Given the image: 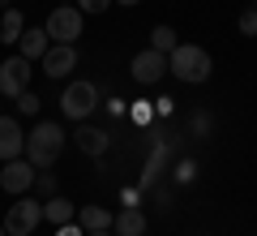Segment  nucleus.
<instances>
[{
  "mask_svg": "<svg viewBox=\"0 0 257 236\" xmlns=\"http://www.w3.org/2000/svg\"><path fill=\"white\" fill-rule=\"evenodd\" d=\"M18 43H22V52H18V56H26V60L35 64V60H43V56H47L52 39H47V30L39 26V30H22V39H18Z\"/></svg>",
  "mask_w": 257,
  "mask_h": 236,
  "instance_id": "nucleus-12",
  "label": "nucleus"
},
{
  "mask_svg": "<svg viewBox=\"0 0 257 236\" xmlns=\"http://www.w3.org/2000/svg\"><path fill=\"white\" fill-rule=\"evenodd\" d=\"M56 236H86V232H82V223H77V219H73V223H64V227H56Z\"/></svg>",
  "mask_w": 257,
  "mask_h": 236,
  "instance_id": "nucleus-24",
  "label": "nucleus"
},
{
  "mask_svg": "<svg viewBox=\"0 0 257 236\" xmlns=\"http://www.w3.org/2000/svg\"><path fill=\"white\" fill-rule=\"evenodd\" d=\"M73 142H77V150H82V154L99 159V154H107V146H111V133H107V129H99V125H82V129L73 133Z\"/></svg>",
  "mask_w": 257,
  "mask_h": 236,
  "instance_id": "nucleus-11",
  "label": "nucleus"
},
{
  "mask_svg": "<svg viewBox=\"0 0 257 236\" xmlns=\"http://www.w3.org/2000/svg\"><path fill=\"white\" fill-rule=\"evenodd\" d=\"M111 232L116 236H146V215L138 206H124L116 215V223H111Z\"/></svg>",
  "mask_w": 257,
  "mask_h": 236,
  "instance_id": "nucleus-14",
  "label": "nucleus"
},
{
  "mask_svg": "<svg viewBox=\"0 0 257 236\" xmlns=\"http://www.w3.org/2000/svg\"><path fill=\"white\" fill-rule=\"evenodd\" d=\"M94 108H99V86H94V82L73 77V82L64 86V95H60V112H64L69 120H86Z\"/></svg>",
  "mask_w": 257,
  "mask_h": 236,
  "instance_id": "nucleus-3",
  "label": "nucleus"
},
{
  "mask_svg": "<svg viewBox=\"0 0 257 236\" xmlns=\"http://www.w3.org/2000/svg\"><path fill=\"white\" fill-rule=\"evenodd\" d=\"M133 120H138V125H150V120H155V99H138L133 103Z\"/></svg>",
  "mask_w": 257,
  "mask_h": 236,
  "instance_id": "nucleus-20",
  "label": "nucleus"
},
{
  "mask_svg": "<svg viewBox=\"0 0 257 236\" xmlns=\"http://www.w3.org/2000/svg\"><path fill=\"white\" fill-rule=\"evenodd\" d=\"M193 172H197V168H193V164H189V159H184V164H180V168H176V181H180V185H189V181H193Z\"/></svg>",
  "mask_w": 257,
  "mask_h": 236,
  "instance_id": "nucleus-23",
  "label": "nucleus"
},
{
  "mask_svg": "<svg viewBox=\"0 0 257 236\" xmlns=\"http://www.w3.org/2000/svg\"><path fill=\"white\" fill-rule=\"evenodd\" d=\"M107 5H111V0H77V9H82V18H86V13H103Z\"/></svg>",
  "mask_w": 257,
  "mask_h": 236,
  "instance_id": "nucleus-22",
  "label": "nucleus"
},
{
  "mask_svg": "<svg viewBox=\"0 0 257 236\" xmlns=\"http://www.w3.org/2000/svg\"><path fill=\"white\" fill-rule=\"evenodd\" d=\"M64 129H60V120H39L35 129L26 133V159L43 172V168H52L56 159H60V150H64Z\"/></svg>",
  "mask_w": 257,
  "mask_h": 236,
  "instance_id": "nucleus-1",
  "label": "nucleus"
},
{
  "mask_svg": "<svg viewBox=\"0 0 257 236\" xmlns=\"http://www.w3.org/2000/svg\"><path fill=\"white\" fill-rule=\"evenodd\" d=\"M26 154V133H22L18 116H0V164L22 159Z\"/></svg>",
  "mask_w": 257,
  "mask_h": 236,
  "instance_id": "nucleus-10",
  "label": "nucleus"
},
{
  "mask_svg": "<svg viewBox=\"0 0 257 236\" xmlns=\"http://www.w3.org/2000/svg\"><path fill=\"white\" fill-rule=\"evenodd\" d=\"M35 193H39V198H43V202H47V198H56V176L47 172V168H43V172L35 176Z\"/></svg>",
  "mask_w": 257,
  "mask_h": 236,
  "instance_id": "nucleus-19",
  "label": "nucleus"
},
{
  "mask_svg": "<svg viewBox=\"0 0 257 236\" xmlns=\"http://www.w3.org/2000/svg\"><path fill=\"white\" fill-rule=\"evenodd\" d=\"M193 129H197V133H210V116H206V112H197V116H193Z\"/></svg>",
  "mask_w": 257,
  "mask_h": 236,
  "instance_id": "nucleus-26",
  "label": "nucleus"
},
{
  "mask_svg": "<svg viewBox=\"0 0 257 236\" xmlns=\"http://www.w3.org/2000/svg\"><path fill=\"white\" fill-rule=\"evenodd\" d=\"M0 236H9V232H5V223H0Z\"/></svg>",
  "mask_w": 257,
  "mask_h": 236,
  "instance_id": "nucleus-30",
  "label": "nucleus"
},
{
  "mask_svg": "<svg viewBox=\"0 0 257 236\" xmlns=\"http://www.w3.org/2000/svg\"><path fill=\"white\" fill-rule=\"evenodd\" d=\"M30 60L26 56H9V60L0 64V95H9V99H18V95L30 91Z\"/></svg>",
  "mask_w": 257,
  "mask_h": 236,
  "instance_id": "nucleus-7",
  "label": "nucleus"
},
{
  "mask_svg": "<svg viewBox=\"0 0 257 236\" xmlns=\"http://www.w3.org/2000/svg\"><path fill=\"white\" fill-rule=\"evenodd\" d=\"M77 223H82V232H103L116 223V215L107 206H77Z\"/></svg>",
  "mask_w": 257,
  "mask_h": 236,
  "instance_id": "nucleus-15",
  "label": "nucleus"
},
{
  "mask_svg": "<svg viewBox=\"0 0 257 236\" xmlns=\"http://www.w3.org/2000/svg\"><path fill=\"white\" fill-rule=\"evenodd\" d=\"M39 223H43V202H35L30 193H22L9 206V215H5V232L9 236H30Z\"/></svg>",
  "mask_w": 257,
  "mask_h": 236,
  "instance_id": "nucleus-5",
  "label": "nucleus"
},
{
  "mask_svg": "<svg viewBox=\"0 0 257 236\" xmlns=\"http://www.w3.org/2000/svg\"><path fill=\"white\" fill-rule=\"evenodd\" d=\"M39 64H43L47 77H56V82H60V77H69V73L77 69V47H73V43H52V47H47V56H43Z\"/></svg>",
  "mask_w": 257,
  "mask_h": 236,
  "instance_id": "nucleus-9",
  "label": "nucleus"
},
{
  "mask_svg": "<svg viewBox=\"0 0 257 236\" xmlns=\"http://www.w3.org/2000/svg\"><path fill=\"white\" fill-rule=\"evenodd\" d=\"M35 176H39V168L30 164L26 154H22V159H9V164L0 168V189L13 193V198H22V193L35 189Z\"/></svg>",
  "mask_w": 257,
  "mask_h": 236,
  "instance_id": "nucleus-6",
  "label": "nucleus"
},
{
  "mask_svg": "<svg viewBox=\"0 0 257 236\" xmlns=\"http://www.w3.org/2000/svg\"><path fill=\"white\" fill-rule=\"evenodd\" d=\"M116 5H142V0H116Z\"/></svg>",
  "mask_w": 257,
  "mask_h": 236,
  "instance_id": "nucleus-28",
  "label": "nucleus"
},
{
  "mask_svg": "<svg viewBox=\"0 0 257 236\" xmlns=\"http://www.w3.org/2000/svg\"><path fill=\"white\" fill-rule=\"evenodd\" d=\"M240 35H253V39H257V9H244V13H240Z\"/></svg>",
  "mask_w": 257,
  "mask_h": 236,
  "instance_id": "nucleus-21",
  "label": "nucleus"
},
{
  "mask_svg": "<svg viewBox=\"0 0 257 236\" xmlns=\"http://www.w3.org/2000/svg\"><path fill=\"white\" fill-rule=\"evenodd\" d=\"M210 52L206 47H197V43H176V52L167 56V73L172 77H180V82H189V86H202L206 77H210Z\"/></svg>",
  "mask_w": 257,
  "mask_h": 236,
  "instance_id": "nucleus-2",
  "label": "nucleus"
},
{
  "mask_svg": "<svg viewBox=\"0 0 257 236\" xmlns=\"http://www.w3.org/2000/svg\"><path fill=\"white\" fill-rule=\"evenodd\" d=\"M22 30H26V18L9 5V9H5V18H0V39H5V43H18Z\"/></svg>",
  "mask_w": 257,
  "mask_h": 236,
  "instance_id": "nucleus-16",
  "label": "nucleus"
},
{
  "mask_svg": "<svg viewBox=\"0 0 257 236\" xmlns=\"http://www.w3.org/2000/svg\"><path fill=\"white\" fill-rule=\"evenodd\" d=\"M176 43H180V39H176V30H172V26H155V30H150V47H155V52L172 56V52H176Z\"/></svg>",
  "mask_w": 257,
  "mask_h": 236,
  "instance_id": "nucleus-17",
  "label": "nucleus"
},
{
  "mask_svg": "<svg viewBox=\"0 0 257 236\" xmlns=\"http://www.w3.org/2000/svg\"><path fill=\"white\" fill-rule=\"evenodd\" d=\"M253 9H257V0H253Z\"/></svg>",
  "mask_w": 257,
  "mask_h": 236,
  "instance_id": "nucleus-32",
  "label": "nucleus"
},
{
  "mask_svg": "<svg viewBox=\"0 0 257 236\" xmlns=\"http://www.w3.org/2000/svg\"><path fill=\"white\" fill-rule=\"evenodd\" d=\"M43 30H47L52 43H77V35H82V9H77V5H56V9L47 13Z\"/></svg>",
  "mask_w": 257,
  "mask_h": 236,
  "instance_id": "nucleus-4",
  "label": "nucleus"
},
{
  "mask_svg": "<svg viewBox=\"0 0 257 236\" xmlns=\"http://www.w3.org/2000/svg\"><path fill=\"white\" fill-rule=\"evenodd\" d=\"M43 219H47V223H56V227H64V223H73V219H77V206H73L69 198L56 193V198L43 202Z\"/></svg>",
  "mask_w": 257,
  "mask_h": 236,
  "instance_id": "nucleus-13",
  "label": "nucleus"
},
{
  "mask_svg": "<svg viewBox=\"0 0 257 236\" xmlns=\"http://www.w3.org/2000/svg\"><path fill=\"white\" fill-rule=\"evenodd\" d=\"M128 73H133V82L155 86V82H163V73H167V56L155 52V47H146V52H138L128 60Z\"/></svg>",
  "mask_w": 257,
  "mask_h": 236,
  "instance_id": "nucleus-8",
  "label": "nucleus"
},
{
  "mask_svg": "<svg viewBox=\"0 0 257 236\" xmlns=\"http://www.w3.org/2000/svg\"><path fill=\"white\" fill-rule=\"evenodd\" d=\"M86 236H116V232H111V227H103V232H86Z\"/></svg>",
  "mask_w": 257,
  "mask_h": 236,
  "instance_id": "nucleus-27",
  "label": "nucleus"
},
{
  "mask_svg": "<svg viewBox=\"0 0 257 236\" xmlns=\"http://www.w3.org/2000/svg\"><path fill=\"white\" fill-rule=\"evenodd\" d=\"M172 103L176 99H167V95H163V99H155V116H172Z\"/></svg>",
  "mask_w": 257,
  "mask_h": 236,
  "instance_id": "nucleus-25",
  "label": "nucleus"
},
{
  "mask_svg": "<svg viewBox=\"0 0 257 236\" xmlns=\"http://www.w3.org/2000/svg\"><path fill=\"white\" fill-rule=\"evenodd\" d=\"M13 108H18L22 116H39V108H43V103H39L35 91H26V95H18V99H13Z\"/></svg>",
  "mask_w": 257,
  "mask_h": 236,
  "instance_id": "nucleus-18",
  "label": "nucleus"
},
{
  "mask_svg": "<svg viewBox=\"0 0 257 236\" xmlns=\"http://www.w3.org/2000/svg\"><path fill=\"white\" fill-rule=\"evenodd\" d=\"M60 5H69V0H60Z\"/></svg>",
  "mask_w": 257,
  "mask_h": 236,
  "instance_id": "nucleus-31",
  "label": "nucleus"
},
{
  "mask_svg": "<svg viewBox=\"0 0 257 236\" xmlns=\"http://www.w3.org/2000/svg\"><path fill=\"white\" fill-rule=\"evenodd\" d=\"M0 9H9V0H0Z\"/></svg>",
  "mask_w": 257,
  "mask_h": 236,
  "instance_id": "nucleus-29",
  "label": "nucleus"
}]
</instances>
